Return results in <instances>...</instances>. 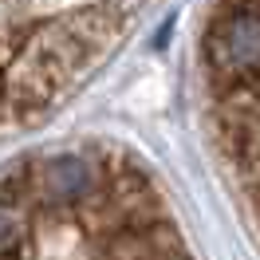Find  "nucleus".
Segmentation results:
<instances>
[{
    "label": "nucleus",
    "instance_id": "f257e3e1",
    "mask_svg": "<svg viewBox=\"0 0 260 260\" xmlns=\"http://www.w3.org/2000/svg\"><path fill=\"white\" fill-rule=\"evenodd\" d=\"M24 229L0 244V260H189L158 193L130 158H114L107 185L79 205H40L24 193Z\"/></svg>",
    "mask_w": 260,
    "mask_h": 260
},
{
    "label": "nucleus",
    "instance_id": "f03ea898",
    "mask_svg": "<svg viewBox=\"0 0 260 260\" xmlns=\"http://www.w3.org/2000/svg\"><path fill=\"white\" fill-rule=\"evenodd\" d=\"M209 63L213 71L237 87V75L244 83H256V8H217V24L209 32Z\"/></svg>",
    "mask_w": 260,
    "mask_h": 260
}]
</instances>
